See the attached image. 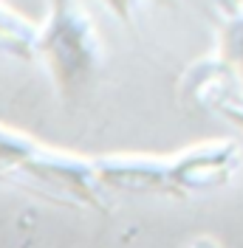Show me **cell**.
<instances>
[{"instance_id": "obj_1", "label": "cell", "mask_w": 243, "mask_h": 248, "mask_svg": "<svg viewBox=\"0 0 243 248\" xmlns=\"http://www.w3.org/2000/svg\"><path fill=\"white\" fill-rule=\"evenodd\" d=\"M241 164L232 141H204L175 155H105L93 158L99 186L150 195H190L224 186Z\"/></svg>"}, {"instance_id": "obj_2", "label": "cell", "mask_w": 243, "mask_h": 248, "mask_svg": "<svg viewBox=\"0 0 243 248\" xmlns=\"http://www.w3.org/2000/svg\"><path fill=\"white\" fill-rule=\"evenodd\" d=\"M0 181L17 184L54 203L88 206L96 212L107 209L93 158L54 150L9 127H0Z\"/></svg>"}, {"instance_id": "obj_3", "label": "cell", "mask_w": 243, "mask_h": 248, "mask_svg": "<svg viewBox=\"0 0 243 248\" xmlns=\"http://www.w3.org/2000/svg\"><path fill=\"white\" fill-rule=\"evenodd\" d=\"M65 96L74 93L99 65V40L91 17L74 3H54L48 23L37 31V51Z\"/></svg>"}, {"instance_id": "obj_4", "label": "cell", "mask_w": 243, "mask_h": 248, "mask_svg": "<svg viewBox=\"0 0 243 248\" xmlns=\"http://www.w3.org/2000/svg\"><path fill=\"white\" fill-rule=\"evenodd\" d=\"M37 31L26 17L0 6V51L15 54L20 60H31L37 51Z\"/></svg>"}, {"instance_id": "obj_5", "label": "cell", "mask_w": 243, "mask_h": 248, "mask_svg": "<svg viewBox=\"0 0 243 248\" xmlns=\"http://www.w3.org/2000/svg\"><path fill=\"white\" fill-rule=\"evenodd\" d=\"M221 60L243 79V12L221 20Z\"/></svg>"}, {"instance_id": "obj_6", "label": "cell", "mask_w": 243, "mask_h": 248, "mask_svg": "<svg viewBox=\"0 0 243 248\" xmlns=\"http://www.w3.org/2000/svg\"><path fill=\"white\" fill-rule=\"evenodd\" d=\"M215 82H218V88L209 91V88L204 85L201 96H209V105H212L215 110H221V113L232 116L238 124H243V93L232 91V85L224 82V77H215Z\"/></svg>"}]
</instances>
